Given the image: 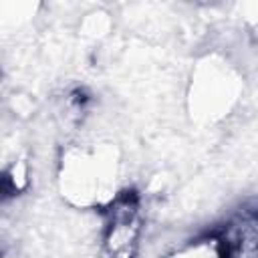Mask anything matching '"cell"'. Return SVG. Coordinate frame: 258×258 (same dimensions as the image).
<instances>
[{"label":"cell","mask_w":258,"mask_h":258,"mask_svg":"<svg viewBox=\"0 0 258 258\" xmlns=\"http://www.w3.org/2000/svg\"><path fill=\"white\" fill-rule=\"evenodd\" d=\"M218 258H258V206H244L212 230Z\"/></svg>","instance_id":"cell-2"},{"label":"cell","mask_w":258,"mask_h":258,"mask_svg":"<svg viewBox=\"0 0 258 258\" xmlns=\"http://www.w3.org/2000/svg\"><path fill=\"white\" fill-rule=\"evenodd\" d=\"M139 232V196L133 189H125L105 210L103 242L107 258H135Z\"/></svg>","instance_id":"cell-1"}]
</instances>
